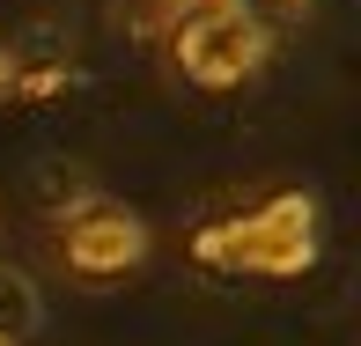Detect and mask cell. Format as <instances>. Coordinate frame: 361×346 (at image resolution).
I'll use <instances>...</instances> for the list:
<instances>
[{
    "label": "cell",
    "instance_id": "6da1fadb",
    "mask_svg": "<svg viewBox=\"0 0 361 346\" xmlns=\"http://www.w3.org/2000/svg\"><path fill=\"white\" fill-rule=\"evenodd\" d=\"M192 251L221 273H266V280H295L317 266V199L310 192H273L266 206L228 214V221L200 228Z\"/></svg>",
    "mask_w": 361,
    "mask_h": 346
},
{
    "label": "cell",
    "instance_id": "7a4b0ae2",
    "mask_svg": "<svg viewBox=\"0 0 361 346\" xmlns=\"http://www.w3.org/2000/svg\"><path fill=\"white\" fill-rule=\"evenodd\" d=\"M273 37L236 8V0H200V8L170 15V67L192 81V89H236L266 67Z\"/></svg>",
    "mask_w": 361,
    "mask_h": 346
},
{
    "label": "cell",
    "instance_id": "8992f818",
    "mask_svg": "<svg viewBox=\"0 0 361 346\" xmlns=\"http://www.w3.org/2000/svg\"><path fill=\"white\" fill-rule=\"evenodd\" d=\"M0 96H15V52L0 44Z\"/></svg>",
    "mask_w": 361,
    "mask_h": 346
},
{
    "label": "cell",
    "instance_id": "3957f363",
    "mask_svg": "<svg viewBox=\"0 0 361 346\" xmlns=\"http://www.w3.org/2000/svg\"><path fill=\"white\" fill-rule=\"evenodd\" d=\"M147 221L133 206H118V199H89V206H74V214H59L52 221V258L67 266L74 280H89V288H104V280H126L147 258Z\"/></svg>",
    "mask_w": 361,
    "mask_h": 346
},
{
    "label": "cell",
    "instance_id": "52a82bcc",
    "mask_svg": "<svg viewBox=\"0 0 361 346\" xmlns=\"http://www.w3.org/2000/svg\"><path fill=\"white\" fill-rule=\"evenodd\" d=\"M155 8H162V15H177V8H200V0H155Z\"/></svg>",
    "mask_w": 361,
    "mask_h": 346
},
{
    "label": "cell",
    "instance_id": "277c9868",
    "mask_svg": "<svg viewBox=\"0 0 361 346\" xmlns=\"http://www.w3.org/2000/svg\"><path fill=\"white\" fill-rule=\"evenodd\" d=\"M37 332H44V295H37V280H30L23 266H0V339L23 346V339H37Z\"/></svg>",
    "mask_w": 361,
    "mask_h": 346
},
{
    "label": "cell",
    "instance_id": "ba28073f",
    "mask_svg": "<svg viewBox=\"0 0 361 346\" xmlns=\"http://www.w3.org/2000/svg\"><path fill=\"white\" fill-rule=\"evenodd\" d=\"M0 346H8V339H0Z\"/></svg>",
    "mask_w": 361,
    "mask_h": 346
},
{
    "label": "cell",
    "instance_id": "5b68a950",
    "mask_svg": "<svg viewBox=\"0 0 361 346\" xmlns=\"http://www.w3.org/2000/svg\"><path fill=\"white\" fill-rule=\"evenodd\" d=\"M236 8L251 15V23L266 30V37H273V30H295V23H310V0H236Z\"/></svg>",
    "mask_w": 361,
    "mask_h": 346
}]
</instances>
